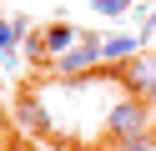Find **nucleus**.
<instances>
[{
    "label": "nucleus",
    "mask_w": 156,
    "mask_h": 151,
    "mask_svg": "<svg viewBox=\"0 0 156 151\" xmlns=\"http://www.w3.org/2000/svg\"><path fill=\"white\" fill-rule=\"evenodd\" d=\"M5 136H10V111L0 106V146H5Z\"/></svg>",
    "instance_id": "9b49d317"
},
{
    "label": "nucleus",
    "mask_w": 156,
    "mask_h": 151,
    "mask_svg": "<svg viewBox=\"0 0 156 151\" xmlns=\"http://www.w3.org/2000/svg\"><path fill=\"white\" fill-rule=\"evenodd\" d=\"M141 45H146L141 35H106L101 40V60L106 66H126L131 56H141Z\"/></svg>",
    "instance_id": "39448f33"
},
{
    "label": "nucleus",
    "mask_w": 156,
    "mask_h": 151,
    "mask_svg": "<svg viewBox=\"0 0 156 151\" xmlns=\"http://www.w3.org/2000/svg\"><path fill=\"white\" fill-rule=\"evenodd\" d=\"M141 96H146V106H151V111H156V76H151V86H146V91H141Z\"/></svg>",
    "instance_id": "ddd939ff"
},
{
    "label": "nucleus",
    "mask_w": 156,
    "mask_h": 151,
    "mask_svg": "<svg viewBox=\"0 0 156 151\" xmlns=\"http://www.w3.org/2000/svg\"><path fill=\"white\" fill-rule=\"evenodd\" d=\"M0 66H5V70H20V56H15V50H0Z\"/></svg>",
    "instance_id": "9d476101"
},
{
    "label": "nucleus",
    "mask_w": 156,
    "mask_h": 151,
    "mask_svg": "<svg viewBox=\"0 0 156 151\" xmlns=\"http://www.w3.org/2000/svg\"><path fill=\"white\" fill-rule=\"evenodd\" d=\"M151 76H156V56H131L126 60V86H131L136 96L151 86Z\"/></svg>",
    "instance_id": "423d86ee"
},
{
    "label": "nucleus",
    "mask_w": 156,
    "mask_h": 151,
    "mask_svg": "<svg viewBox=\"0 0 156 151\" xmlns=\"http://www.w3.org/2000/svg\"><path fill=\"white\" fill-rule=\"evenodd\" d=\"M106 60H101V35H76V45H66L61 56H51V70L61 81H76V76H91V70H101Z\"/></svg>",
    "instance_id": "f03ea898"
},
{
    "label": "nucleus",
    "mask_w": 156,
    "mask_h": 151,
    "mask_svg": "<svg viewBox=\"0 0 156 151\" xmlns=\"http://www.w3.org/2000/svg\"><path fill=\"white\" fill-rule=\"evenodd\" d=\"M20 45V35H15V25L10 20H0V50H15Z\"/></svg>",
    "instance_id": "1a4fd4ad"
},
{
    "label": "nucleus",
    "mask_w": 156,
    "mask_h": 151,
    "mask_svg": "<svg viewBox=\"0 0 156 151\" xmlns=\"http://www.w3.org/2000/svg\"><path fill=\"white\" fill-rule=\"evenodd\" d=\"M136 35H141V40H151V35H156V15H146V25L136 30Z\"/></svg>",
    "instance_id": "f8f14e48"
},
{
    "label": "nucleus",
    "mask_w": 156,
    "mask_h": 151,
    "mask_svg": "<svg viewBox=\"0 0 156 151\" xmlns=\"http://www.w3.org/2000/svg\"><path fill=\"white\" fill-rule=\"evenodd\" d=\"M0 151H30V146H25V141H5Z\"/></svg>",
    "instance_id": "4468645a"
},
{
    "label": "nucleus",
    "mask_w": 156,
    "mask_h": 151,
    "mask_svg": "<svg viewBox=\"0 0 156 151\" xmlns=\"http://www.w3.org/2000/svg\"><path fill=\"white\" fill-rule=\"evenodd\" d=\"M76 35H81V30H76L71 20H51L45 30L25 35V50H30V60H51V56H61L66 45H76Z\"/></svg>",
    "instance_id": "20e7f679"
},
{
    "label": "nucleus",
    "mask_w": 156,
    "mask_h": 151,
    "mask_svg": "<svg viewBox=\"0 0 156 151\" xmlns=\"http://www.w3.org/2000/svg\"><path fill=\"white\" fill-rule=\"evenodd\" d=\"M151 116H156V111L146 106V96H136V91H131V96H121L111 111H106V141L116 146V141H126V136L151 131Z\"/></svg>",
    "instance_id": "f257e3e1"
},
{
    "label": "nucleus",
    "mask_w": 156,
    "mask_h": 151,
    "mask_svg": "<svg viewBox=\"0 0 156 151\" xmlns=\"http://www.w3.org/2000/svg\"><path fill=\"white\" fill-rule=\"evenodd\" d=\"M116 151H156V126H151V131H141V136L116 141Z\"/></svg>",
    "instance_id": "0eeeda50"
},
{
    "label": "nucleus",
    "mask_w": 156,
    "mask_h": 151,
    "mask_svg": "<svg viewBox=\"0 0 156 151\" xmlns=\"http://www.w3.org/2000/svg\"><path fill=\"white\" fill-rule=\"evenodd\" d=\"M15 131H20V136H30V141H41V136H51V131H55L51 111H45V101L35 96V91L15 96Z\"/></svg>",
    "instance_id": "7ed1b4c3"
},
{
    "label": "nucleus",
    "mask_w": 156,
    "mask_h": 151,
    "mask_svg": "<svg viewBox=\"0 0 156 151\" xmlns=\"http://www.w3.org/2000/svg\"><path fill=\"white\" fill-rule=\"evenodd\" d=\"M91 10H96V15H126L131 0H91Z\"/></svg>",
    "instance_id": "6e6552de"
}]
</instances>
